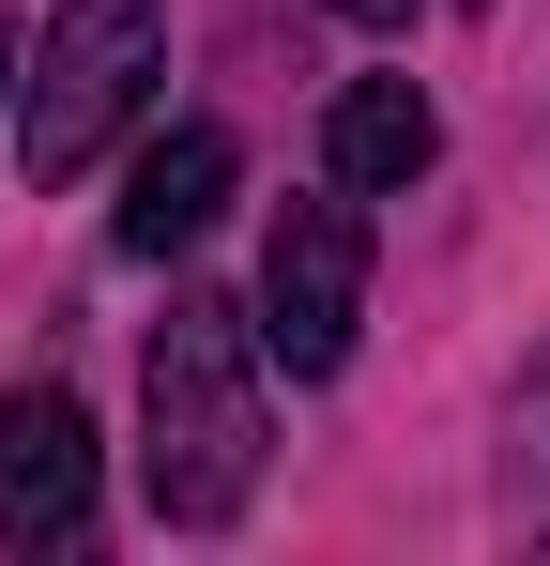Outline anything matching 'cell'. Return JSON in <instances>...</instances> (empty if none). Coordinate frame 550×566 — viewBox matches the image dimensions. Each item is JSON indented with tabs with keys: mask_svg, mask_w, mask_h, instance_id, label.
Wrapping results in <instances>:
<instances>
[{
	"mask_svg": "<svg viewBox=\"0 0 550 566\" xmlns=\"http://www.w3.org/2000/svg\"><path fill=\"white\" fill-rule=\"evenodd\" d=\"M261 460H275V429H261V353H245V306L169 291L154 353H138V490H154V521H169V536L245 521Z\"/></svg>",
	"mask_w": 550,
	"mask_h": 566,
	"instance_id": "obj_1",
	"label": "cell"
},
{
	"mask_svg": "<svg viewBox=\"0 0 550 566\" xmlns=\"http://www.w3.org/2000/svg\"><path fill=\"white\" fill-rule=\"evenodd\" d=\"M154 77H169V15L154 0H62L46 15V62L15 93V169L31 185H77L92 154L154 107Z\"/></svg>",
	"mask_w": 550,
	"mask_h": 566,
	"instance_id": "obj_2",
	"label": "cell"
},
{
	"mask_svg": "<svg viewBox=\"0 0 550 566\" xmlns=\"http://www.w3.org/2000/svg\"><path fill=\"white\" fill-rule=\"evenodd\" d=\"M352 322H367V214L352 199H290L275 245H261V353L290 382H337Z\"/></svg>",
	"mask_w": 550,
	"mask_h": 566,
	"instance_id": "obj_3",
	"label": "cell"
},
{
	"mask_svg": "<svg viewBox=\"0 0 550 566\" xmlns=\"http://www.w3.org/2000/svg\"><path fill=\"white\" fill-rule=\"evenodd\" d=\"M92 536V413L62 382L0 398V552H77Z\"/></svg>",
	"mask_w": 550,
	"mask_h": 566,
	"instance_id": "obj_4",
	"label": "cell"
},
{
	"mask_svg": "<svg viewBox=\"0 0 550 566\" xmlns=\"http://www.w3.org/2000/svg\"><path fill=\"white\" fill-rule=\"evenodd\" d=\"M245 185V154H230V123H169L154 154H138V185H123V261H183L214 214Z\"/></svg>",
	"mask_w": 550,
	"mask_h": 566,
	"instance_id": "obj_5",
	"label": "cell"
},
{
	"mask_svg": "<svg viewBox=\"0 0 550 566\" xmlns=\"http://www.w3.org/2000/svg\"><path fill=\"white\" fill-rule=\"evenodd\" d=\"M321 154H337V185H352V199H398L429 154H444V123H429V93H413V77H352V93H337V123H321Z\"/></svg>",
	"mask_w": 550,
	"mask_h": 566,
	"instance_id": "obj_6",
	"label": "cell"
},
{
	"mask_svg": "<svg viewBox=\"0 0 550 566\" xmlns=\"http://www.w3.org/2000/svg\"><path fill=\"white\" fill-rule=\"evenodd\" d=\"M505 505L550 536V353L520 368V413H505Z\"/></svg>",
	"mask_w": 550,
	"mask_h": 566,
	"instance_id": "obj_7",
	"label": "cell"
},
{
	"mask_svg": "<svg viewBox=\"0 0 550 566\" xmlns=\"http://www.w3.org/2000/svg\"><path fill=\"white\" fill-rule=\"evenodd\" d=\"M321 15H352V31H413V0H321Z\"/></svg>",
	"mask_w": 550,
	"mask_h": 566,
	"instance_id": "obj_8",
	"label": "cell"
},
{
	"mask_svg": "<svg viewBox=\"0 0 550 566\" xmlns=\"http://www.w3.org/2000/svg\"><path fill=\"white\" fill-rule=\"evenodd\" d=\"M0 93H15V15H0Z\"/></svg>",
	"mask_w": 550,
	"mask_h": 566,
	"instance_id": "obj_9",
	"label": "cell"
}]
</instances>
